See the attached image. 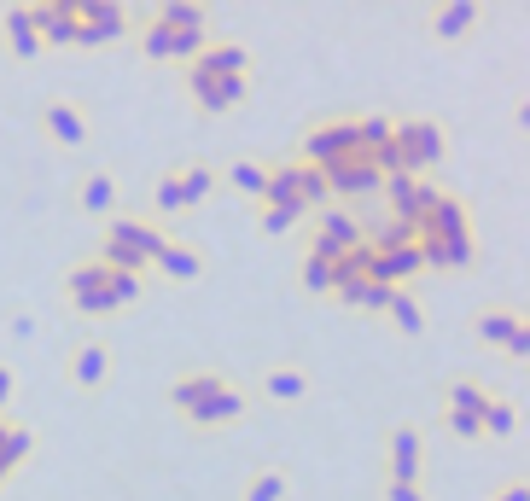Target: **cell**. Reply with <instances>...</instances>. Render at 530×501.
Here are the masks:
<instances>
[{
  "label": "cell",
  "mask_w": 530,
  "mask_h": 501,
  "mask_svg": "<svg viewBox=\"0 0 530 501\" xmlns=\"http://www.w3.org/2000/svg\"><path fill=\"white\" fill-rule=\"evenodd\" d=\"M204 30H210V6H199V0H164L158 12H146L140 41H146L152 59H193L204 47Z\"/></svg>",
  "instance_id": "cell-1"
},
{
  "label": "cell",
  "mask_w": 530,
  "mask_h": 501,
  "mask_svg": "<svg viewBox=\"0 0 530 501\" xmlns=\"http://www.w3.org/2000/svg\"><path fill=\"white\" fill-rule=\"evenodd\" d=\"M321 193H327V181H321V169L298 164L292 152L280 158V164H268V187L257 204H280V210H298V216H309L315 204H321Z\"/></svg>",
  "instance_id": "cell-2"
},
{
  "label": "cell",
  "mask_w": 530,
  "mask_h": 501,
  "mask_svg": "<svg viewBox=\"0 0 530 501\" xmlns=\"http://www.w3.org/2000/svg\"><path fill=\"white\" fill-rule=\"evenodd\" d=\"M391 146H397V169L402 175H420V169L443 164V152H449V129H443L437 117H397Z\"/></svg>",
  "instance_id": "cell-3"
},
{
  "label": "cell",
  "mask_w": 530,
  "mask_h": 501,
  "mask_svg": "<svg viewBox=\"0 0 530 501\" xmlns=\"http://www.w3.org/2000/svg\"><path fill=\"white\" fill-rule=\"evenodd\" d=\"M356 152V123L344 117V111H327V117H315V123H303V134H298V164H309V169H327V164H338V158H350Z\"/></svg>",
  "instance_id": "cell-4"
},
{
  "label": "cell",
  "mask_w": 530,
  "mask_h": 501,
  "mask_svg": "<svg viewBox=\"0 0 530 501\" xmlns=\"http://www.w3.org/2000/svg\"><path fill=\"white\" fill-rule=\"evenodd\" d=\"M65 298L76 315H111L117 303H111V268L100 257H88V263H76L65 274Z\"/></svg>",
  "instance_id": "cell-5"
},
{
  "label": "cell",
  "mask_w": 530,
  "mask_h": 501,
  "mask_svg": "<svg viewBox=\"0 0 530 501\" xmlns=\"http://www.w3.org/2000/svg\"><path fill=\"white\" fill-rule=\"evenodd\" d=\"M420 467H426V437L420 426H385V478H397V484H420Z\"/></svg>",
  "instance_id": "cell-6"
},
{
  "label": "cell",
  "mask_w": 530,
  "mask_h": 501,
  "mask_svg": "<svg viewBox=\"0 0 530 501\" xmlns=\"http://www.w3.org/2000/svg\"><path fill=\"white\" fill-rule=\"evenodd\" d=\"M321 181H327V193H338V199H362V193H379V181H385V169L367 158L362 146L350 152V158H338V164L321 169Z\"/></svg>",
  "instance_id": "cell-7"
},
{
  "label": "cell",
  "mask_w": 530,
  "mask_h": 501,
  "mask_svg": "<svg viewBox=\"0 0 530 501\" xmlns=\"http://www.w3.org/2000/svg\"><path fill=\"white\" fill-rule=\"evenodd\" d=\"M356 245H362V222H356L350 210H321V222H315V234H309L303 251H315V257L338 263V257H344V251H356Z\"/></svg>",
  "instance_id": "cell-8"
},
{
  "label": "cell",
  "mask_w": 530,
  "mask_h": 501,
  "mask_svg": "<svg viewBox=\"0 0 530 501\" xmlns=\"http://www.w3.org/2000/svg\"><path fill=\"white\" fill-rule=\"evenodd\" d=\"M35 30H41V47H82L76 0H35Z\"/></svg>",
  "instance_id": "cell-9"
},
{
  "label": "cell",
  "mask_w": 530,
  "mask_h": 501,
  "mask_svg": "<svg viewBox=\"0 0 530 501\" xmlns=\"http://www.w3.org/2000/svg\"><path fill=\"white\" fill-rule=\"evenodd\" d=\"M76 12H82V47H100L111 35L134 30V12L117 0H76Z\"/></svg>",
  "instance_id": "cell-10"
},
{
  "label": "cell",
  "mask_w": 530,
  "mask_h": 501,
  "mask_svg": "<svg viewBox=\"0 0 530 501\" xmlns=\"http://www.w3.org/2000/svg\"><path fill=\"white\" fill-rule=\"evenodd\" d=\"M193 70H210V76H245L251 82V70H257V53L245 47V41H204L199 53L187 59Z\"/></svg>",
  "instance_id": "cell-11"
},
{
  "label": "cell",
  "mask_w": 530,
  "mask_h": 501,
  "mask_svg": "<svg viewBox=\"0 0 530 501\" xmlns=\"http://www.w3.org/2000/svg\"><path fill=\"white\" fill-rule=\"evenodd\" d=\"M187 88H193V105L199 111H228V105L245 100V76H210V70H193L187 65Z\"/></svg>",
  "instance_id": "cell-12"
},
{
  "label": "cell",
  "mask_w": 530,
  "mask_h": 501,
  "mask_svg": "<svg viewBox=\"0 0 530 501\" xmlns=\"http://www.w3.org/2000/svg\"><path fill=\"white\" fill-rule=\"evenodd\" d=\"M152 268H158V280H169V286H193V280H204V251L187 245V239H164V251L152 257Z\"/></svg>",
  "instance_id": "cell-13"
},
{
  "label": "cell",
  "mask_w": 530,
  "mask_h": 501,
  "mask_svg": "<svg viewBox=\"0 0 530 501\" xmlns=\"http://www.w3.org/2000/svg\"><path fill=\"white\" fill-rule=\"evenodd\" d=\"M111 338H82L76 350H70V379L82 385V391H100L105 379H111Z\"/></svg>",
  "instance_id": "cell-14"
},
{
  "label": "cell",
  "mask_w": 530,
  "mask_h": 501,
  "mask_svg": "<svg viewBox=\"0 0 530 501\" xmlns=\"http://www.w3.org/2000/svg\"><path fill=\"white\" fill-rule=\"evenodd\" d=\"M478 18H484V0H437L426 12V30L437 35V41H461Z\"/></svg>",
  "instance_id": "cell-15"
},
{
  "label": "cell",
  "mask_w": 530,
  "mask_h": 501,
  "mask_svg": "<svg viewBox=\"0 0 530 501\" xmlns=\"http://www.w3.org/2000/svg\"><path fill=\"white\" fill-rule=\"evenodd\" d=\"M257 385H263V397H274V402H298V397H309V368L303 362H268L263 373H257Z\"/></svg>",
  "instance_id": "cell-16"
},
{
  "label": "cell",
  "mask_w": 530,
  "mask_h": 501,
  "mask_svg": "<svg viewBox=\"0 0 530 501\" xmlns=\"http://www.w3.org/2000/svg\"><path fill=\"white\" fill-rule=\"evenodd\" d=\"M187 420H193V426H233V420H245V391L228 379V385H216V391L187 414Z\"/></svg>",
  "instance_id": "cell-17"
},
{
  "label": "cell",
  "mask_w": 530,
  "mask_h": 501,
  "mask_svg": "<svg viewBox=\"0 0 530 501\" xmlns=\"http://www.w3.org/2000/svg\"><path fill=\"white\" fill-rule=\"evenodd\" d=\"M0 30H6V47L18 59H35L41 53V30H35V6H6L0 12Z\"/></svg>",
  "instance_id": "cell-18"
},
{
  "label": "cell",
  "mask_w": 530,
  "mask_h": 501,
  "mask_svg": "<svg viewBox=\"0 0 530 501\" xmlns=\"http://www.w3.org/2000/svg\"><path fill=\"white\" fill-rule=\"evenodd\" d=\"M41 123H47V134H53V140H65V146H88V117H82V105L47 100Z\"/></svg>",
  "instance_id": "cell-19"
},
{
  "label": "cell",
  "mask_w": 530,
  "mask_h": 501,
  "mask_svg": "<svg viewBox=\"0 0 530 501\" xmlns=\"http://www.w3.org/2000/svg\"><path fill=\"white\" fill-rule=\"evenodd\" d=\"M105 234L123 239V245H134V251L146 257V263H152V257L164 251V239H169V234H158V228H152L146 216H111V228H105Z\"/></svg>",
  "instance_id": "cell-20"
},
{
  "label": "cell",
  "mask_w": 530,
  "mask_h": 501,
  "mask_svg": "<svg viewBox=\"0 0 530 501\" xmlns=\"http://www.w3.org/2000/svg\"><path fill=\"white\" fill-rule=\"evenodd\" d=\"M216 385H228V373H216V368H193V373H181V379L169 385V402H175L181 414H193V408H199V402L210 397V391H216Z\"/></svg>",
  "instance_id": "cell-21"
},
{
  "label": "cell",
  "mask_w": 530,
  "mask_h": 501,
  "mask_svg": "<svg viewBox=\"0 0 530 501\" xmlns=\"http://www.w3.org/2000/svg\"><path fill=\"white\" fill-rule=\"evenodd\" d=\"M82 210L88 216H117V175L111 169H88L82 175Z\"/></svg>",
  "instance_id": "cell-22"
},
{
  "label": "cell",
  "mask_w": 530,
  "mask_h": 501,
  "mask_svg": "<svg viewBox=\"0 0 530 501\" xmlns=\"http://www.w3.org/2000/svg\"><path fill=\"white\" fill-rule=\"evenodd\" d=\"M385 315L397 321V333H426V309H420V298H414V286H391L385 292Z\"/></svg>",
  "instance_id": "cell-23"
},
{
  "label": "cell",
  "mask_w": 530,
  "mask_h": 501,
  "mask_svg": "<svg viewBox=\"0 0 530 501\" xmlns=\"http://www.w3.org/2000/svg\"><path fill=\"white\" fill-rule=\"evenodd\" d=\"M478 426H484L490 437H507L513 426H519V397H507V391L490 385V397H484V408H478Z\"/></svg>",
  "instance_id": "cell-24"
},
{
  "label": "cell",
  "mask_w": 530,
  "mask_h": 501,
  "mask_svg": "<svg viewBox=\"0 0 530 501\" xmlns=\"http://www.w3.org/2000/svg\"><path fill=\"white\" fill-rule=\"evenodd\" d=\"M175 187H181V204H204L216 193V169L204 158H187V164H175Z\"/></svg>",
  "instance_id": "cell-25"
},
{
  "label": "cell",
  "mask_w": 530,
  "mask_h": 501,
  "mask_svg": "<svg viewBox=\"0 0 530 501\" xmlns=\"http://www.w3.org/2000/svg\"><path fill=\"white\" fill-rule=\"evenodd\" d=\"M286 490H292V472L286 467H257L251 478H245L239 501H286Z\"/></svg>",
  "instance_id": "cell-26"
},
{
  "label": "cell",
  "mask_w": 530,
  "mask_h": 501,
  "mask_svg": "<svg viewBox=\"0 0 530 501\" xmlns=\"http://www.w3.org/2000/svg\"><path fill=\"white\" fill-rule=\"evenodd\" d=\"M420 257H426V268H466L472 263V234L466 239H420Z\"/></svg>",
  "instance_id": "cell-27"
},
{
  "label": "cell",
  "mask_w": 530,
  "mask_h": 501,
  "mask_svg": "<svg viewBox=\"0 0 530 501\" xmlns=\"http://www.w3.org/2000/svg\"><path fill=\"white\" fill-rule=\"evenodd\" d=\"M472 327H478V338H484V344H507V338H513V327H525V315H519L513 303H501V309H478V321H472Z\"/></svg>",
  "instance_id": "cell-28"
},
{
  "label": "cell",
  "mask_w": 530,
  "mask_h": 501,
  "mask_svg": "<svg viewBox=\"0 0 530 501\" xmlns=\"http://www.w3.org/2000/svg\"><path fill=\"white\" fill-rule=\"evenodd\" d=\"M484 397H490L484 379H455V385H443V414H472V420H478Z\"/></svg>",
  "instance_id": "cell-29"
},
{
  "label": "cell",
  "mask_w": 530,
  "mask_h": 501,
  "mask_svg": "<svg viewBox=\"0 0 530 501\" xmlns=\"http://www.w3.org/2000/svg\"><path fill=\"white\" fill-rule=\"evenodd\" d=\"M228 175H233V187H239L245 199H263V187H268V164H257V158H233Z\"/></svg>",
  "instance_id": "cell-30"
},
{
  "label": "cell",
  "mask_w": 530,
  "mask_h": 501,
  "mask_svg": "<svg viewBox=\"0 0 530 501\" xmlns=\"http://www.w3.org/2000/svg\"><path fill=\"white\" fill-rule=\"evenodd\" d=\"M298 274H303V286H309L315 298H332V263H327V257H315V251H303Z\"/></svg>",
  "instance_id": "cell-31"
},
{
  "label": "cell",
  "mask_w": 530,
  "mask_h": 501,
  "mask_svg": "<svg viewBox=\"0 0 530 501\" xmlns=\"http://www.w3.org/2000/svg\"><path fill=\"white\" fill-rule=\"evenodd\" d=\"M152 210H158V216L187 210V204H181V187H175V169H164V175H158V187H152Z\"/></svg>",
  "instance_id": "cell-32"
},
{
  "label": "cell",
  "mask_w": 530,
  "mask_h": 501,
  "mask_svg": "<svg viewBox=\"0 0 530 501\" xmlns=\"http://www.w3.org/2000/svg\"><path fill=\"white\" fill-rule=\"evenodd\" d=\"M140 292H146V280H140V274H111V303H117V309L134 303Z\"/></svg>",
  "instance_id": "cell-33"
},
{
  "label": "cell",
  "mask_w": 530,
  "mask_h": 501,
  "mask_svg": "<svg viewBox=\"0 0 530 501\" xmlns=\"http://www.w3.org/2000/svg\"><path fill=\"white\" fill-rule=\"evenodd\" d=\"M379 501H431L426 484H397V478H385L379 484Z\"/></svg>",
  "instance_id": "cell-34"
},
{
  "label": "cell",
  "mask_w": 530,
  "mask_h": 501,
  "mask_svg": "<svg viewBox=\"0 0 530 501\" xmlns=\"http://www.w3.org/2000/svg\"><path fill=\"white\" fill-rule=\"evenodd\" d=\"M303 216L298 210H280V204H263V228L268 234H286V228H298Z\"/></svg>",
  "instance_id": "cell-35"
},
{
  "label": "cell",
  "mask_w": 530,
  "mask_h": 501,
  "mask_svg": "<svg viewBox=\"0 0 530 501\" xmlns=\"http://www.w3.org/2000/svg\"><path fill=\"white\" fill-rule=\"evenodd\" d=\"M501 350H507L513 362H525V356H530V321H525V327H513V338H507Z\"/></svg>",
  "instance_id": "cell-36"
},
{
  "label": "cell",
  "mask_w": 530,
  "mask_h": 501,
  "mask_svg": "<svg viewBox=\"0 0 530 501\" xmlns=\"http://www.w3.org/2000/svg\"><path fill=\"white\" fill-rule=\"evenodd\" d=\"M443 426H449L455 437H484V426H478L472 414H443Z\"/></svg>",
  "instance_id": "cell-37"
},
{
  "label": "cell",
  "mask_w": 530,
  "mask_h": 501,
  "mask_svg": "<svg viewBox=\"0 0 530 501\" xmlns=\"http://www.w3.org/2000/svg\"><path fill=\"white\" fill-rule=\"evenodd\" d=\"M496 501H530V478H507L496 490Z\"/></svg>",
  "instance_id": "cell-38"
},
{
  "label": "cell",
  "mask_w": 530,
  "mask_h": 501,
  "mask_svg": "<svg viewBox=\"0 0 530 501\" xmlns=\"http://www.w3.org/2000/svg\"><path fill=\"white\" fill-rule=\"evenodd\" d=\"M12 397H18V373L0 362V414H6V402H12Z\"/></svg>",
  "instance_id": "cell-39"
},
{
  "label": "cell",
  "mask_w": 530,
  "mask_h": 501,
  "mask_svg": "<svg viewBox=\"0 0 530 501\" xmlns=\"http://www.w3.org/2000/svg\"><path fill=\"white\" fill-rule=\"evenodd\" d=\"M12 333H18V338H35V315H12Z\"/></svg>",
  "instance_id": "cell-40"
},
{
  "label": "cell",
  "mask_w": 530,
  "mask_h": 501,
  "mask_svg": "<svg viewBox=\"0 0 530 501\" xmlns=\"http://www.w3.org/2000/svg\"><path fill=\"white\" fill-rule=\"evenodd\" d=\"M12 472H18V467H6V461H0V478H12Z\"/></svg>",
  "instance_id": "cell-41"
},
{
  "label": "cell",
  "mask_w": 530,
  "mask_h": 501,
  "mask_svg": "<svg viewBox=\"0 0 530 501\" xmlns=\"http://www.w3.org/2000/svg\"><path fill=\"white\" fill-rule=\"evenodd\" d=\"M0 420H6V414H0Z\"/></svg>",
  "instance_id": "cell-42"
}]
</instances>
